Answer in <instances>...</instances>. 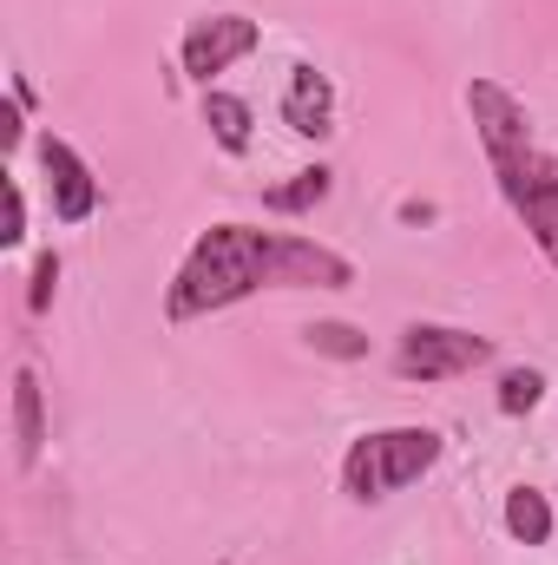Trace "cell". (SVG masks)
Masks as SVG:
<instances>
[{"mask_svg": "<svg viewBox=\"0 0 558 565\" xmlns=\"http://www.w3.org/2000/svg\"><path fill=\"white\" fill-rule=\"evenodd\" d=\"M40 164H46V178H53V211H60V224L93 217L99 184H93V171L79 164V151H73L66 139H40Z\"/></svg>", "mask_w": 558, "mask_h": 565, "instance_id": "6", "label": "cell"}, {"mask_svg": "<svg viewBox=\"0 0 558 565\" xmlns=\"http://www.w3.org/2000/svg\"><path fill=\"white\" fill-rule=\"evenodd\" d=\"M493 171H500V191L513 198V211L526 217V231L539 237V250L558 264V158L533 151V139H526L513 151H493Z\"/></svg>", "mask_w": 558, "mask_h": 565, "instance_id": "3", "label": "cell"}, {"mask_svg": "<svg viewBox=\"0 0 558 565\" xmlns=\"http://www.w3.org/2000/svg\"><path fill=\"white\" fill-rule=\"evenodd\" d=\"M13 447H20V467H33V460H40V447H46L40 375H33V369H13Z\"/></svg>", "mask_w": 558, "mask_h": 565, "instance_id": "8", "label": "cell"}, {"mask_svg": "<svg viewBox=\"0 0 558 565\" xmlns=\"http://www.w3.org/2000/svg\"><path fill=\"white\" fill-rule=\"evenodd\" d=\"M355 277L348 257L302 244V237H277V231H244V224H217L197 237V250L184 257V270L171 282V316H204L224 309L264 282H315V289H342Z\"/></svg>", "mask_w": 558, "mask_h": 565, "instance_id": "1", "label": "cell"}, {"mask_svg": "<svg viewBox=\"0 0 558 565\" xmlns=\"http://www.w3.org/2000/svg\"><path fill=\"white\" fill-rule=\"evenodd\" d=\"M433 460H440V434H433V427L368 434V440H355V454H348V493H355V500H382V493L420 480Z\"/></svg>", "mask_w": 558, "mask_h": 565, "instance_id": "2", "label": "cell"}, {"mask_svg": "<svg viewBox=\"0 0 558 565\" xmlns=\"http://www.w3.org/2000/svg\"><path fill=\"white\" fill-rule=\"evenodd\" d=\"M250 46H257V20H244V13L197 20V26L184 33V73H191V79H211V73H224L230 60H244Z\"/></svg>", "mask_w": 558, "mask_h": 565, "instance_id": "5", "label": "cell"}, {"mask_svg": "<svg viewBox=\"0 0 558 565\" xmlns=\"http://www.w3.org/2000/svg\"><path fill=\"white\" fill-rule=\"evenodd\" d=\"M329 79L315 73V66H296V79H289V99H282V119H289V132H302V139H322L329 132Z\"/></svg>", "mask_w": 558, "mask_h": 565, "instance_id": "7", "label": "cell"}, {"mask_svg": "<svg viewBox=\"0 0 558 565\" xmlns=\"http://www.w3.org/2000/svg\"><path fill=\"white\" fill-rule=\"evenodd\" d=\"M53 277H60V257L46 250V257L33 264V309H46V302H53Z\"/></svg>", "mask_w": 558, "mask_h": 565, "instance_id": "14", "label": "cell"}, {"mask_svg": "<svg viewBox=\"0 0 558 565\" xmlns=\"http://www.w3.org/2000/svg\"><path fill=\"white\" fill-rule=\"evenodd\" d=\"M0 145H7V151H13V145H20V113H13V106H7V113H0Z\"/></svg>", "mask_w": 558, "mask_h": 565, "instance_id": "16", "label": "cell"}, {"mask_svg": "<svg viewBox=\"0 0 558 565\" xmlns=\"http://www.w3.org/2000/svg\"><path fill=\"white\" fill-rule=\"evenodd\" d=\"M322 198H329V171L315 164V171H296L289 184H277L264 204H270V211H309V204H322Z\"/></svg>", "mask_w": 558, "mask_h": 565, "instance_id": "11", "label": "cell"}, {"mask_svg": "<svg viewBox=\"0 0 558 565\" xmlns=\"http://www.w3.org/2000/svg\"><path fill=\"white\" fill-rule=\"evenodd\" d=\"M506 533L526 540V546H546V533H552V507H546V493L519 487V493L506 500Z\"/></svg>", "mask_w": 558, "mask_h": 565, "instance_id": "9", "label": "cell"}, {"mask_svg": "<svg viewBox=\"0 0 558 565\" xmlns=\"http://www.w3.org/2000/svg\"><path fill=\"white\" fill-rule=\"evenodd\" d=\"M486 355H493L486 335H466V329H408V342H401V375L447 382V375H466V369L486 362Z\"/></svg>", "mask_w": 558, "mask_h": 565, "instance_id": "4", "label": "cell"}, {"mask_svg": "<svg viewBox=\"0 0 558 565\" xmlns=\"http://www.w3.org/2000/svg\"><path fill=\"white\" fill-rule=\"evenodd\" d=\"M309 349L355 362V355H368V335H362V329H348V322H315V329H309Z\"/></svg>", "mask_w": 558, "mask_h": 565, "instance_id": "12", "label": "cell"}, {"mask_svg": "<svg viewBox=\"0 0 558 565\" xmlns=\"http://www.w3.org/2000/svg\"><path fill=\"white\" fill-rule=\"evenodd\" d=\"M539 395H546V382H539L533 369H513V375L500 382V408H506V415H526Z\"/></svg>", "mask_w": 558, "mask_h": 565, "instance_id": "13", "label": "cell"}, {"mask_svg": "<svg viewBox=\"0 0 558 565\" xmlns=\"http://www.w3.org/2000/svg\"><path fill=\"white\" fill-rule=\"evenodd\" d=\"M20 231H26V204H20V184H7V244H20Z\"/></svg>", "mask_w": 558, "mask_h": 565, "instance_id": "15", "label": "cell"}, {"mask_svg": "<svg viewBox=\"0 0 558 565\" xmlns=\"http://www.w3.org/2000/svg\"><path fill=\"white\" fill-rule=\"evenodd\" d=\"M204 119H211V132H217L224 151H244V145H250V106H244V99L211 93V99H204Z\"/></svg>", "mask_w": 558, "mask_h": 565, "instance_id": "10", "label": "cell"}]
</instances>
